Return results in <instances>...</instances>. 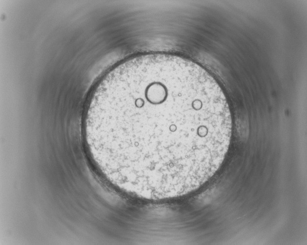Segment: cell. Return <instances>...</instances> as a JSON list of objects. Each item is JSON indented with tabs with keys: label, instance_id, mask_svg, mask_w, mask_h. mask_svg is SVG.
<instances>
[{
	"label": "cell",
	"instance_id": "1",
	"mask_svg": "<svg viewBox=\"0 0 307 245\" xmlns=\"http://www.w3.org/2000/svg\"><path fill=\"white\" fill-rule=\"evenodd\" d=\"M90 157L121 191L158 200L199 188L227 152L232 120L215 79L167 54L131 58L108 72L84 120Z\"/></svg>",
	"mask_w": 307,
	"mask_h": 245
}]
</instances>
